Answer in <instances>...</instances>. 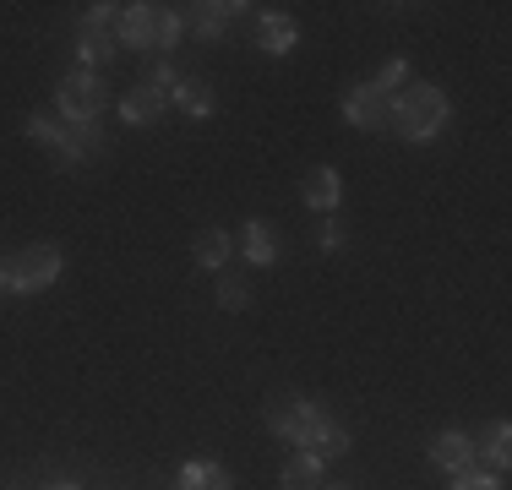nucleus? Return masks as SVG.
<instances>
[{
  "label": "nucleus",
  "mask_w": 512,
  "mask_h": 490,
  "mask_svg": "<svg viewBox=\"0 0 512 490\" xmlns=\"http://www.w3.org/2000/svg\"><path fill=\"white\" fill-rule=\"evenodd\" d=\"M235 11H251V6H240V0H224V6L202 0V6H186V11H180V28H186V33H197L202 44H218V39H224V28H229V17H235Z\"/></svg>",
  "instance_id": "obj_7"
},
{
  "label": "nucleus",
  "mask_w": 512,
  "mask_h": 490,
  "mask_svg": "<svg viewBox=\"0 0 512 490\" xmlns=\"http://www.w3.org/2000/svg\"><path fill=\"white\" fill-rule=\"evenodd\" d=\"M60 278V251L55 245H22L11 256V294H44Z\"/></svg>",
  "instance_id": "obj_4"
},
{
  "label": "nucleus",
  "mask_w": 512,
  "mask_h": 490,
  "mask_svg": "<svg viewBox=\"0 0 512 490\" xmlns=\"http://www.w3.org/2000/svg\"><path fill=\"white\" fill-rule=\"evenodd\" d=\"M485 458H491L496 469H507V458H512V425L507 420L485 425Z\"/></svg>",
  "instance_id": "obj_21"
},
{
  "label": "nucleus",
  "mask_w": 512,
  "mask_h": 490,
  "mask_svg": "<svg viewBox=\"0 0 512 490\" xmlns=\"http://www.w3.org/2000/svg\"><path fill=\"white\" fill-rule=\"evenodd\" d=\"M327 490H355V485H327Z\"/></svg>",
  "instance_id": "obj_28"
},
{
  "label": "nucleus",
  "mask_w": 512,
  "mask_h": 490,
  "mask_svg": "<svg viewBox=\"0 0 512 490\" xmlns=\"http://www.w3.org/2000/svg\"><path fill=\"white\" fill-rule=\"evenodd\" d=\"M453 490H507L496 474H480V469H463V474H453Z\"/></svg>",
  "instance_id": "obj_25"
},
{
  "label": "nucleus",
  "mask_w": 512,
  "mask_h": 490,
  "mask_svg": "<svg viewBox=\"0 0 512 490\" xmlns=\"http://www.w3.org/2000/svg\"><path fill=\"white\" fill-rule=\"evenodd\" d=\"M344 120L360 131H382L393 126V93H382L376 82H355V88L344 93Z\"/></svg>",
  "instance_id": "obj_6"
},
{
  "label": "nucleus",
  "mask_w": 512,
  "mask_h": 490,
  "mask_svg": "<svg viewBox=\"0 0 512 490\" xmlns=\"http://www.w3.org/2000/svg\"><path fill=\"white\" fill-rule=\"evenodd\" d=\"M191 251H197V267H207V273H224V262H229V251H235V245H229L224 229H202Z\"/></svg>",
  "instance_id": "obj_19"
},
{
  "label": "nucleus",
  "mask_w": 512,
  "mask_h": 490,
  "mask_svg": "<svg viewBox=\"0 0 512 490\" xmlns=\"http://www.w3.org/2000/svg\"><path fill=\"white\" fill-rule=\"evenodd\" d=\"M50 490H77V485H50Z\"/></svg>",
  "instance_id": "obj_29"
},
{
  "label": "nucleus",
  "mask_w": 512,
  "mask_h": 490,
  "mask_svg": "<svg viewBox=\"0 0 512 490\" xmlns=\"http://www.w3.org/2000/svg\"><path fill=\"white\" fill-rule=\"evenodd\" d=\"M175 490H235V480H229V469H218V463L197 458V463H186V469H180Z\"/></svg>",
  "instance_id": "obj_17"
},
{
  "label": "nucleus",
  "mask_w": 512,
  "mask_h": 490,
  "mask_svg": "<svg viewBox=\"0 0 512 490\" xmlns=\"http://www.w3.org/2000/svg\"><path fill=\"white\" fill-rule=\"evenodd\" d=\"M295 44H300L295 17H284V11H262V22H256V49H262V55H289Z\"/></svg>",
  "instance_id": "obj_12"
},
{
  "label": "nucleus",
  "mask_w": 512,
  "mask_h": 490,
  "mask_svg": "<svg viewBox=\"0 0 512 490\" xmlns=\"http://www.w3.org/2000/svg\"><path fill=\"white\" fill-rule=\"evenodd\" d=\"M306 452H316L322 463H327V458H344V452H349V425H338V420H327V414H322V425L311 431Z\"/></svg>",
  "instance_id": "obj_18"
},
{
  "label": "nucleus",
  "mask_w": 512,
  "mask_h": 490,
  "mask_svg": "<svg viewBox=\"0 0 512 490\" xmlns=\"http://www.w3.org/2000/svg\"><path fill=\"white\" fill-rule=\"evenodd\" d=\"M169 104H175L180 115H191V120H207V115L218 109V93L207 88L202 77H180V82H175V93H169Z\"/></svg>",
  "instance_id": "obj_13"
},
{
  "label": "nucleus",
  "mask_w": 512,
  "mask_h": 490,
  "mask_svg": "<svg viewBox=\"0 0 512 490\" xmlns=\"http://www.w3.org/2000/svg\"><path fill=\"white\" fill-rule=\"evenodd\" d=\"M50 153H55V164H60V169L88 164V158H99V153H104V131H99V126H71V120H66V126H60V142L50 147Z\"/></svg>",
  "instance_id": "obj_8"
},
{
  "label": "nucleus",
  "mask_w": 512,
  "mask_h": 490,
  "mask_svg": "<svg viewBox=\"0 0 512 490\" xmlns=\"http://www.w3.org/2000/svg\"><path fill=\"white\" fill-rule=\"evenodd\" d=\"M322 469H327V463L316 458V452H306V447H300L295 458L284 463V474H278V485H284V490H322Z\"/></svg>",
  "instance_id": "obj_15"
},
{
  "label": "nucleus",
  "mask_w": 512,
  "mask_h": 490,
  "mask_svg": "<svg viewBox=\"0 0 512 490\" xmlns=\"http://www.w3.org/2000/svg\"><path fill=\"white\" fill-rule=\"evenodd\" d=\"M322 251H344V224H322Z\"/></svg>",
  "instance_id": "obj_26"
},
{
  "label": "nucleus",
  "mask_w": 512,
  "mask_h": 490,
  "mask_svg": "<svg viewBox=\"0 0 512 490\" xmlns=\"http://www.w3.org/2000/svg\"><path fill=\"white\" fill-rule=\"evenodd\" d=\"M28 137L39 147H55L60 142V120L55 115H28Z\"/></svg>",
  "instance_id": "obj_24"
},
{
  "label": "nucleus",
  "mask_w": 512,
  "mask_h": 490,
  "mask_svg": "<svg viewBox=\"0 0 512 490\" xmlns=\"http://www.w3.org/2000/svg\"><path fill=\"white\" fill-rule=\"evenodd\" d=\"M474 458H480V441L463 436V431H442L431 441V463H436V469H447V474L474 469Z\"/></svg>",
  "instance_id": "obj_9"
},
{
  "label": "nucleus",
  "mask_w": 512,
  "mask_h": 490,
  "mask_svg": "<svg viewBox=\"0 0 512 490\" xmlns=\"http://www.w3.org/2000/svg\"><path fill=\"white\" fill-rule=\"evenodd\" d=\"M404 82H409V60H404V55H393V60L382 66V77H376V88L398 98V88H404Z\"/></svg>",
  "instance_id": "obj_22"
},
{
  "label": "nucleus",
  "mask_w": 512,
  "mask_h": 490,
  "mask_svg": "<svg viewBox=\"0 0 512 490\" xmlns=\"http://www.w3.org/2000/svg\"><path fill=\"white\" fill-rule=\"evenodd\" d=\"M322 425V409H316L311 398H278V403H267V431H273L278 441H289V447H306L311 431Z\"/></svg>",
  "instance_id": "obj_5"
},
{
  "label": "nucleus",
  "mask_w": 512,
  "mask_h": 490,
  "mask_svg": "<svg viewBox=\"0 0 512 490\" xmlns=\"http://www.w3.org/2000/svg\"><path fill=\"white\" fill-rule=\"evenodd\" d=\"M300 196H306V207H316V213H333V207L344 202V180H338L333 164H316V169H306V180H300Z\"/></svg>",
  "instance_id": "obj_11"
},
{
  "label": "nucleus",
  "mask_w": 512,
  "mask_h": 490,
  "mask_svg": "<svg viewBox=\"0 0 512 490\" xmlns=\"http://www.w3.org/2000/svg\"><path fill=\"white\" fill-rule=\"evenodd\" d=\"M180 39H186V28H180V11H169V6L131 0V6L115 11V44H131V49H175Z\"/></svg>",
  "instance_id": "obj_2"
},
{
  "label": "nucleus",
  "mask_w": 512,
  "mask_h": 490,
  "mask_svg": "<svg viewBox=\"0 0 512 490\" xmlns=\"http://www.w3.org/2000/svg\"><path fill=\"white\" fill-rule=\"evenodd\" d=\"M142 82H148V88H158V93H175L180 77H175V66H169L164 55H153V60H148V77H142Z\"/></svg>",
  "instance_id": "obj_23"
},
{
  "label": "nucleus",
  "mask_w": 512,
  "mask_h": 490,
  "mask_svg": "<svg viewBox=\"0 0 512 490\" xmlns=\"http://www.w3.org/2000/svg\"><path fill=\"white\" fill-rule=\"evenodd\" d=\"M77 55H82V71H88V66H109V60L120 55V44H115V33H109V28H99V22H82Z\"/></svg>",
  "instance_id": "obj_14"
},
{
  "label": "nucleus",
  "mask_w": 512,
  "mask_h": 490,
  "mask_svg": "<svg viewBox=\"0 0 512 490\" xmlns=\"http://www.w3.org/2000/svg\"><path fill=\"white\" fill-rule=\"evenodd\" d=\"M447 120H453V104H447V93L436 88V82H409V88L393 98V131L404 142L442 137Z\"/></svg>",
  "instance_id": "obj_1"
},
{
  "label": "nucleus",
  "mask_w": 512,
  "mask_h": 490,
  "mask_svg": "<svg viewBox=\"0 0 512 490\" xmlns=\"http://www.w3.org/2000/svg\"><path fill=\"white\" fill-rule=\"evenodd\" d=\"M164 109H169V93L148 88V82H137V88L120 98V120H126V126H158Z\"/></svg>",
  "instance_id": "obj_10"
},
{
  "label": "nucleus",
  "mask_w": 512,
  "mask_h": 490,
  "mask_svg": "<svg viewBox=\"0 0 512 490\" xmlns=\"http://www.w3.org/2000/svg\"><path fill=\"white\" fill-rule=\"evenodd\" d=\"M251 305V284L235 273H218V311H246Z\"/></svg>",
  "instance_id": "obj_20"
},
{
  "label": "nucleus",
  "mask_w": 512,
  "mask_h": 490,
  "mask_svg": "<svg viewBox=\"0 0 512 490\" xmlns=\"http://www.w3.org/2000/svg\"><path fill=\"white\" fill-rule=\"evenodd\" d=\"M55 104H60V115H66L71 126H93V120L104 115V104H109V88H104L99 71H71V77L55 88Z\"/></svg>",
  "instance_id": "obj_3"
},
{
  "label": "nucleus",
  "mask_w": 512,
  "mask_h": 490,
  "mask_svg": "<svg viewBox=\"0 0 512 490\" xmlns=\"http://www.w3.org/2000/svg\"><path fill=\"white\" fill-rule=\"evenodd\" d=\"M0 289H11V262H0Z\"/></svg>",
  "instance_id": "obj_27"
},
{
  "label": "nucleus",
  "mask_w": 512,
  "mask_h": 490,
  "mask_svg": "<svg viewBox=\"0 0 512 490\" xmlns=\"http://www.w3.org/2000/svg\"><path fill=\"white\" fill-rule=\"evenodd\" d=\"M240 245H246V262L251 267H273L278 262V229L267 224V218H251L246 240H240Z\"/></svg>",
  "instance_id": "obj_16"
}]
</instances>
